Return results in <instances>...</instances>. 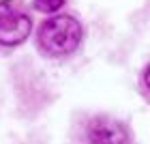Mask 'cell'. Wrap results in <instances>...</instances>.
<instances>
[{"label": "cell", "mask_w": 150, "mask_h": 144, "mask_svg": "<svg viewBox=\"0 0 150 144\" xmlns=\"http://www.w3.org/2000/svg\"><path fill=\"white\" fill-rule=\"evenodd\" d=\"M32 22L26 13L13 9L11 4H0V45L13 47L28 39Z\"/></svg>", "instance_id": "obj_2"}, {"label": "cell", "mask_w": 150, "mask_h": 144, "mask_svg": "<svg viewBox=\"0 0 150 144\" xmlns=\"http://www.w3.org/2000/svg\"><path fill=\"white\" fill-rule=\"evenodd\" d=\"M144 82H146V86H148V91H150V65H148V69L144 73Z\"/></svg>", "instance_id": "obj_5"}, {"label": "cell", "mask_w": 150, "mask_h": 144, "mask_svg": "<svg viewBox=\"0 0 150 144\" xmlns=\"http://www.w3.org/2000/svg\"><path fill=\"white\" fill-rule=\"evenodd\" d=\"M86 144H131L127 127L110 116H94L84 129Z\"/></svg>", "instance_id": "obj_3"}, {"label": "cell", "mask_w": 150, "mask_h": 144, "mask_svg": "<svg viewBox=\"0 0 150 144\" xmlns=\"http://www.w3.org/2000/svg\"><path fill=\"white\" fill-rule=\"evenodd\" d=\"M64 4V0H35V9L43 13H54Z\"/></svg>", "instance_id": "obj_4"}, {"label": "cell", "mask_w": 150, "mask_h": 144, "mask_svg": "<svg viewBox=\"0 0 150 144\" xmlns=\"http://www.w3.org/2000/svg\"><path fill=\"white\" fill-rule=\"evenodd\" d=\"M81 35V24L73 15H56L43 22L39 30V43L52 56H64L77 50Z\"/></svg>", "instance_id": "obj_1"}]
</instances>
